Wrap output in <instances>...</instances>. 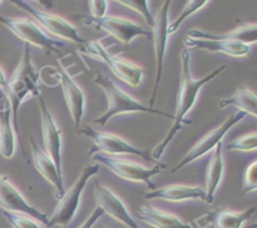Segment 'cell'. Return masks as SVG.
Masks as SVG:
<instances>
[{
  "label": "cell",
  "instance_id": "1",
  "mask_svg": "<svg viewBox=\"0 0 257 228\" xmlns=\"http://www.w3.org/2000/svg\"><path fill=\"white\" fill-rule=\"evenodd\" d=\"M226 69V65H221V67L216 68L215 70L207 74L206 77L200 78V79H195L191 74V55L187 49H183L181 52V82H180V89H178L177 95V104H176V112L173 115V123L171 127L170 132L167 133L162 142L157 144V147L153 149L152 152V159L158 160L163 155L165 150L172 142L173 138L177 135L183 128V125H190L191 120L187 119V115L191 110L195 107L196 102L198 99L201 90L205 87L207 83L215 79L217 75H220L223 70Z\"/></svg>",
  "mask_w": 257,
  "mask_h": 228
},
{
  "label": "cell",
  "instance_id": "2",
  "mask_svg": "<svg viewBox=\"0 0 257 228\" xmlns=\"http://www.w3.org/2000/svg\"><path fill=\"white\" fill-rule=\"evenodd\" d=\"M40 95V73L33 63L30 47L24 45L22 59L15 68L12 78L8 79V90L5 94L12 107L15 127L18 128V110L20 105L32 98Z\"/></svg>",
  "mask_w": 257,
  "mask_h": 228
},
{
  "label": "cell",
  "instance_id": "3",
  "mask_svg": "<svg viewBox=\"0 0 257 228\" xmlns=\"http://www.w3.org/2000/svg\"><path fill=\"white\" fill-rule=\"evenodd\" d=\"M94 83L104 92L105 98H107V110L102 115L95 118V124L105 125L112 118L122 114H130V113H150V114H158L173 119V115L155 109V108H150L148 105L138 102L132 95L124 92L119 85L115 84V82H113L108 75H97Z\"/></svg>",
  "mask_w": 257,
  "mask_h": 228
},
{
  "label": "cell",
  "instance_id": "4",
  "mask_svg": "<svg viewBox=\"0 0 257 228\" xmlns=\"http://www.w3.org/2000/svg\"><path fill=\"white\" fill-rule=\"evenodd\" d=\"M78 52L98 62L104 63L115 77L119 78L130 87H140L142 84L143 78H145V69L125 58L110 54L102 40L87 42L84 45H80Z\"/></svg>",
  "mask_w": 257,
  "mask_h": 228
},
{
  "label": "cell",
  "instance_id": "5",
  "mask_svg": "<svg viewBox=\"0 0 257 228\" xmlns=\"http://www.w3.org/2000/svg\"><path fill=\"white\" fill-rule=\"evenodd\" d=\"M100 169V165L98 163L95 164H89L83 168L82 173L75 180L74 184L65 190L64 194L58 199L55 209L53 212L52 217L49 218L47 227H54V225H60V227H67L77 215L78 209H79L80 200H82V194L87 187L88 182L93 175L97 174Z\"/></svg>",
  "mask_w": 257,
  "mask_h": 228
},
{
  "label": "cell",
  "instance_id": "6",
  "mask_svg": "<svg viewBox=\"0 0 257 228\" xmlns=\"http://www.w3.org/2000/svg\"><path fill=\"white\" fill-rule=\"evenodd\" d=\"M0 24L9 29L25 45L30 48H39L47 54L57 53L60 55L58 48L64 47L65 44V42L50 37L37 22H33L27 18H7L0 14Z\"/></svg>",
  "mask_w": 257,
  "mask_h": 228
},
{
  "label": "cell",
  "instance_id": "7",
  "mask_svg": "<svg viewBox=\"0 0 257 228\" xmlns=\"http://www.w3.org/2000/svg\"><path fill=\"white\" fill-rule=\"evenodd\" d=\"M93 160L98 164L104 165L105 168L118 175L119 178H123L130 182H140L145 183L146 185L151 189H156L155 183L152 182L153 175H157L161 172V169L165 168V164H157L153 167H146L141 163L132 162L125 158L112 157V155L103 154V153H94Z\"/></svg>",
  "mask_w": 257,
  "mask_h": 228
},
{
  "label": "cell",
  "instance_id": "8",
  "mask_svg": "<svg viewBox=\"0 0 257 228\" xmlns=\"http://www.w3.org/2000/svg\"><path fill=\"white\" fill-rule=\"evenodd\" d=\"M15 5L22 8L24 12L29 13L33 18L37 19V23L50 35V37L59 39L62 42L64 40H69V42L74 43L77 45H84L87 40L79 34L77 28L68 22L67 19L62 18L60 15L52 14L45 10H40L32 5L30 2H25V0H13Z\"/></svg>",
  "mask_w": 257,
  "mask_h": 228
},
{
  "label": "cell",
  "instance_id": "9",
  "mask_svg": "<svg viewBox=\"0 0 257 228\" xmlns=\"http://www.w3.org/2000/svg\"><path fill=\"white\" fill-rule=\"evenodd\" d=\"M77 132L80 135H84V137L93 140L94 145H93L90 153H103V154L112 155V157H115V155H138V157H142L143 159L155 160L148 155L146 150L131 144L130 142H127L117 134L100 132V130H97L88 124L80 125Z\"/></svg>",
  "mask_w": 257,
  "mask_h": 228
},
{
  "label": "cell",
  "instance_id": "10",
  "mask_svg": "<svg viewBox=\"0 0 257 228\" xmlns=\"http://www.w3.org/2000/svg\"><path fill=\"white\" fill-rule=\"evenodd\" d=\"M186 49H201L210 53H222L233 58L247 57L252 47L237 40L217 39L215 34L205 33L200 29H191L183 40Z\"/></svg>",
  "mask_w": 257,
  "mask_h": 228
},
{
  "label": "cell",
  "instance_id": "11",
  "mask_svg": "<svg viewBox=\"0 0 257 228\" xmlns=\"http://www.w3.org/2000/svg\"><path fill=\"white\" fill-rule=\"evenodd\" d=\"M170 5L171 2L163 3L161 9L158 10L157 15L153 18V25L151 28V33H152L153 42V49H155V58H156V82L155 87H153L152 95H151L150 105L148 107L153 108L156 100V94H157V89L160 87V83L162 80V73H163V63H165L166 52H167V44H168V14H170Z\"/></svg>",
  "mask_w": 257,
  "mask_h": 228
},
{
  "label": "cell",
  "instance_id": "12",
  "mask_svg": "<svg viewBox=\"0 0 257 228\" xmlns=\"http://www.w3.org/2000/svg\"><path fill=\"white\" fill-rule=\"evenodd\" d=\"M245 117L246 114L242 112L231 113L227 117V119H226L222 124L218 125L217 128H215V129H212L211 132H208L207 134L203 135V137L191 148L190 152H188L187 154L181 159V162L173 168L172 172H177V170L182 169L183 167L188 165L190 163L195 162V160L202 158L203 155L212 152L220 143H222V139L225 138V135L230 132L231 128L235 127V125L238 124L241 120L245 119Z\"/></svg>",
  "mask_w": 257,
  "mask_h": 228
},
{
  "label": "cell",
  "instance_id": "13",
  "mask_svg": "<svg viewBox=\"0 0 257 228\" xmlns=\"http://www.w3.org/2000/svg\"><path fill=\"white\" fill-rule=\"evenodd\" d=\"M84 23L87 25H94L97 29L103 30L122 43L124 47H128L138 37H152L151 29H146L138 23L125 19V18L114 17V15H105L100 19L85 18Z\"/></svg>",
  "mask_w": 257,
  "mask_h": 228
},
{
  "label": "cell",
  "instance_id": "14",
  "mask_svg": "<svg viewBox=\"0 0 257 228\" xmlns=\"http://www.w3.org/2000/svg\"><path fill=\"white\" fill-rule=\"evenodd\" d=\"M54 75L53 77L58 80L63 90L64 100L69 109L70 117H72L73 123L75 125V129L82 125V120L84 118L85 113V94L82 88L79 87L74 78L68 73L65 67L60 64L59 69L53 68Z\"/></svg>",
  "mask_w": 257,
  "mask_h": 228
},
{
  "label": "cell",
  "instance_id": "15",
  "mask_svg": "<svg viewBox=\"0 0 257 228\" xmlns=\"http://www.w3.org/2000/svg\"><path fill=\"white\" fill-rule=\"evenodd\" d=\"M0 208L3 210H8V212L29 215V217L44 223L45 225H48V222H49L47 214L30 204L25 199L24 195L19 192V189L10 182L9 178L2 174H0Z\"/></svg>",
  "mask_w": 257,
  "mask_h": 228
},
{
  "label": "cell",
  "instance_id": "16",
  "mask_svg": "<svg viewBox=\"0 0 257 228\" xmlns=\"http://www.w3.org/2000/svg\"><path fill=\"white\" fill-rule=\"evenodd\" d=\"M40 119H42V134L43 143H44L45 152L49 154L53 162L57 165L58 170L63 173L62 168V155H63V134L59 125L55 122L54 117L52 115L50 110L48 109L44 99L40 95Z\"/></svg>",
  "mask_w": 257,
  "mask_h": 228
},
{
  "label": "cell",
  "instance_id": "17",
  "mask_svg": "<svg viewBox=\"0 0 257 228\" xmlns=\"http://www.w3.org/2000/svg\"><path fill=\"white\" fill-rule=\"evenodd\" d=\"M94 197L95 200H97L98 207L103 210L104 214L110 215L113 219L127 225L128 228H140V225L137 224L136 219L132 217L122 198L115 194L110 188L105 187L102 183L95 182Z\"/></svg>",
  "mask_w": 257,
  "mask_h": 228
},
{
  "label": "cell",
  "instance_id": "18",
  "mask_svg": "<svg viewBox=\"0 0 257 228\" xmlns=\"http://www.w3.org/2000/svg\"><path fill=\"white\" fill-rule=\"evenodd\" d=\"M256 208L250 207L245 210H233L220 208L217 210L203 213L193 222L198 228H242L255 213Z\"/></svg>",
  "mask_w": 257,
  "mask_h": 228
},
{
  "label": "cell",
  "instance_id": "19",
  "mask_svg": "<svg viewBox=\"0 0 257 228\" xmlns=\"http://www.w3.org/2000/svg\"><path fill=\"white\" fill-rule=\"evenodd\" d=\"M30 144H32V155L35 169L38 170V173H39L48 183H50V184L53 185L55 198L59 199L65 192L63 173H60L59 170H58L57 165L53 162L52 158L49 157V154L37 144V142H35L33 137H30Z\"/></svg>",
  "mask_w": 257,
  "mask_h": 228
},
{
  "label": "cell",
  "instance_id": "20",
  "mask_svg": "<svg viewBox=\"0 0 257 228\" xmlns=\"http://www.w3.org/2000/svg\"><path fill=\"white\" fill-rule=\"evenodd\" d=\"M18 144V128L8 98L0 92V153L5 159L14 157Z\"/></svg>",
  "mask_w": 257,
  "mask_h": 228
},
{
  "label": "cell",
  "instance_id": "21",
  "mask_svg": "<svg viewBox=\"0 0 257 228\" xmlns=\"http://www.w3.org/2000/svg\"><path fill=\"white\" fill-rule=\"evenodd\" d=\"M143 195L146 199H161L173 203L185 202V200H202L207 203L205 189L197 185L170 184L143 193Z\"/></svg>",
  "mask_w": 257,
  "mask_h": 228
},
{
  "label": "cell",
  "instance_id": "22",
  "mask_svg": "<svg viewBox=\"0 0 257 228\" xmlns=\"http://www.w3.org/2000/svg\"><path fill=\"white\" fill-rule=\"evenodd\" d=\"M223 144L220 143L215 149L211 152L210 160H208V165L206 168V198H207V203L213 202L215 199V194L217 192L218 187H220L221 182H222L223 174H225V159H223L222 154Z\"/></svg>",
  "mask_w": 257,
  "mask_h": 228
},
{
  "label": "cell",
  "instance_id": "23",
  "mask_svg": "<svg viewBox=\"0 0 257 228\" xmlns=\"http://www.w3.org/2000/svg\"><path fill=\"white\" fill-rule=\"evenodd\" d=\"M138 219L153 228H193L192 224L183 222L176 214L160 209L152 204L142 205L138 209Z\"/></svg>",
  "mask_w": 257,
  "mask_h": 228
},
{
  "label": "cell",
  "instance_id": "24",
  "mask_svg": "<svg viewBox=\"0 0 257 228\" xmlns=\"http://www.w3.org/2000/svg\"><path fill=\"white\" fill-rule=\"evenodd\" d=\"M227 107H235L241 109V112L245 113L246 115H251L252 118L257 117L256 94L247 87H240L230 98L221 100V109H225Z\"/></svg>",
  "mask_w": 257,
  "mask_h": 228
},
{
  "label": "cell",
  "instance_id": "25",
  "mask_svg": "<svg viewBox=\"0 0 257 228\" xmlns=\"http://www.w3.org/2000/svg\"><path fill=\"white\" fill-rule=\"evenodd\" d=\"M210 0H191V2L186 3L185 8H183V10L181 12V14L178 15L177 19L168 25V34L171 35L173 34V33L177 32L187 18H190L191 15L196 14V13H198L200 10H202L203 8H205L206 5L210 4Z\"/></svg>",
  "mask_w": 257,
  "mask_h": 228
},
{
  "label": "cell",
  "instance_id": "26",
  "mask_svg": "<svg viewBox=\"0 0 257 228\" xmlns=\"http://www.w3.org/2000/svg\"><path fill=\"white\" fill-rule=\"evenodd\" d=\"M118 4L138 13L146 20L148 27L152 28L155 15H152L150 10V2H147V0H118Z\"/></svg>",
  "mask_w": 257,
  "mask_h": 228
},
{
  "label": "cell",
  "instance_id": "27",
  "mask_svg": "<svg viewBox=\"0 0 257 228\" xmlns=\"http://www.w3.org/2000/svg\"><path fill=\"white\" fill-rule=\"evenodd\" d=\"M226 148L228 150H236V152H253L257 148V133L252 132L241 135L240 138H236L227 143Z\"/></svg>",
  "mask_w": 257,
  "mask_h": 228
},
{
  "label": "cell",
  "instance_id": "28",
  "mask_svg": "<svg viewBox=\"0 0 257 228\" xmlns=\"http://www.w3.org/2000/svg\"><path fill=\"white\" fill-rule=\"evenodd\" d=\"M3 215L13 228H42L34 218H30L29 215L22 214V213L3 210Z\"/></svg>",
  "mask_w": 257,
  "mask_h": 228
},
{
  "label": "cell",
  "instance_id": "29",
  "mask_svg": "<svg viewBox=\"0 0 257 228\" xmlns=\"http://www.w3.org/2000/svg\"><path fill=\"white\" fill-rule=\"evenodd\" d=\"M243 193H253L257 189V160L251 162L243 170Z\"/></svg>",
  "mask_w": 257,
  "mask_h": 228
},
{
  "label": "cell",
  "instance_id": "30",
  "mask_svg": "<svg viewBox=\"0 0 257 228\" xmlns=\"http://www.w3.org/2000/svg\"><path fill=\"white\" fill-rule=\"evenodd\" d=\"M108 7H109V2L105 0H89L88 2V8L90 12V18L93 19H100L107 15Z\"/></svg>",
  "mask_w": 257,
  "mask_h": 228
},
{
  "label": "cell",
  "instance_id": "31",
  "mask_svg": "<svg viewBox=\"0 0 257 228\" xmlns=\"http://www.w3.org/2000/svg\"><path fill=\"white\" fill-rule=\"evenodd\" d=\"M102 215H104V213H103V210L97 205V207L93 209V212L90 213L89 217H88L78 228H93V225L99 220V218L102 217Z\"/></svg>",
  "mask_w": 257,
  "mask_h": 228
},
{
  "label": "cell",
  "instance_id": "32",
  "mask_svg": "<svg viewBox=\"0 0 257 228\" xmlns=\"http://www.w3.org/2000/svg\"><path fill=\"white\" fill-rule=\"evenodd\" d=\"M7 90H8V78L7 75H5L4 70H3L2 67H0V92L7 94Z\"/></svg>",
  "mask_w": 257,
  "mask_h": 228
},
{
  "label": "cell",
  "instance_id": "33",
  "mask_svg": "<svg viewBox=\"0 0 257 228\" xmlns=\"http://www.w3.org/2000/svg\"><path fill=\"white\" fill-rule=\"evenodd\" d=\"M2 3H3V2H0V4H2Z\"/></svg>",
  "mask_w": 257,
  "mask_h": 228
},
{
  "label": "cell",
  "instance_id": "34",
  "mask_svg": "<svg viewBox=\"0 0 257 228\" xmlns=\"http://www.w3.org/2000/svg\"><path fill=\"white\" fill-rule=\"evenodd\" d=\"M105 228H109V227H105Z\"/></svg>",
  "mask_w": 257,
  "mask_h": 228
}]
</instances>
